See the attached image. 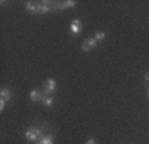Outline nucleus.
<instances>
[{
	"instance_id": "nucleus-16",
	"label": "nucleus",
	"mask_w": 149,
	"mask_h": 144,
	"mask_svg": "<svg viewBox=\"0 0 149 144\" xmlns=\"http://www.w3.org/2000/svg\"><path fill=\"white\" fill-rule=\"evenodd\" d=\"M148 95H149V91H148Z\"/></svg>"
},
{
	"instance_id": "nucleus-15",
	"label": "nucleus",
	"mask_w": 149,
	"mask_h": 144,
	"mask_svg": "<svg viewBox=\"0 0 149 144\" xmlns=\"http://www.w3.org/2000/svg\"><path fill=\"white\" fill-rule=\"evenodd\" d=\"M145 79H148V80H149V73H146V75H145Z\"/></svg>"
},
{
	"instance_id": "nucleus-9",
	"label": "nucleus",
	"mask_w": 149,
	"mask_h": 144,
	"mask_svg": "<svg viewBox=\"0 0 149 144\" xmlns=\"http://www.w3.org/2000/svg\"><path fill=\"white\" fill-rule=\"evenodd\" d=\"M51 10V7L48 6V3H41L39 4V13H45Z\"/></svg>"
},
{
	"instance_id": "nucleus-1",
	"label": "nucleus",
	"mask_w": 149,
	"mask_h": 144,
	"mask_svg": "<svg viewBox=\"0 0 149 144\" xmlns=\"http://www.w3.org/2000/svg\"><path fill=\"white\" fill-rule=\"evenodd\" d=\"M25 139L29 141H35L37 139H41L43 138V134H41V129L40 128H36V127H32V128L27 129L24 134Z\"/></svg>"
},
{
	"instance_id": "nucleus-11",
	"label": "nucleus",
	"mask_w": 149,
	"mask_h": 144,
	"mask_svg": "<svg viewBox=\"0 0 149 144\" xmlns=\"http://www.w3.org/2000/svg\"><path fill=\"white\" fill-rule=\"evenodd\" d=\"M43 104L45 107H51L53 104V99L51 96H47V97H44V100H43Z\"/></svg>"
},
{
	"instance_id": "nucleus-13",
	"label": "nucleus",
	"mask_w": 149,
	"mask_h": 144,
	"mask_svg": "<svg viewBox=\"0 0 149 144\" xmlns=\"http://www.w3.org/2000/svg\"><path fill=\"white\" fill-rule=\"evenodd\" d=\"M6 108V100L4 99H0V111H3Z\"/></svg>"
},
{
	"instance_id": "nucleus-10",
	"label": "nucleus",
	"mask_w": 149,
	"mask_h": 144,
	"mask_svg": "<svg viewBox=\"0 0 149 144\" xmlns=\"http://www.w3.org/2000/svg\"><path fill=\"white\" fill-rule=\"evenodd\" d=\"M76 6V3H74L73 0H68V1H64V3L60 6V8H63V10H65V8H72V7Z\"/></svg>"
},
{
	"instance_id": "nucleus-12",
	"label": "nucleus",
	"mask_w": 149,
	"mask_h": 144,
	"mask_svg": "<svg viewBox=\"0 0 149 144\" xmlns=\"http://www.w3.org/2000/svg\"><path fill=\"white\" fill-rule=\"evenodd\" d=\"M104 38H105V34H104V32H97V34L95 35V39H96V41L104 40Z\"/></svg>"
},
{
	"instance_id": "nucleus-3",
	"label": "nucleus",
	"mask_w": 149,
	"mask_h": 144,
	"mask_svg": "<svg viewBox=\"0 0 149 144\" xmlns=\"http://www.w3.org/2000/svg\"><path fill=\"white\" fill-rule=\"evenodd\" d=\"M81 29H83V25H81V22L80 20H73V22L71 23V31H72V34H74V35H79L81 32Z\"/></svg>"
},
{
	"instance_id": "nucleus-14",
	"label": "nucleus",
	"mask_w": 149,
	"mask_h": 144,
	"mask_svg": "<svg viewBox=\"0 0 149 144\" xmlns=\"http://www.w3.org/2000/svg\"><path fill=\"white\" fill-rule=\"evenodd\" d=\"M87 144H95V140H93V139H89V140L87 141Z\"/></svg>"
},
{
	"instance_id": "nucleus-8",
	"label": "nucleus",
	"mask_w": 149,
	"mask_h": 144,
	"mask_svg": "<svg viewBox=\"0 0 149 144\" xmlns=\"http://www.w3.org/2000/svg\"><path fill=\"white\" fill-rule=\"evenodd\" d=\"M9 97H11V92H9V89H7V88H3V89L0 91V99H4L6 101H8Z\"/></svg>"
},
{
	"instance_id": "nucleus-7",
	"label": "nucleus",
	"mask_w": 149,
	"mask_h": 144,
	"mask_svg": "<svg viewBox=\"0 0 149 144\" xmlns=\"http://www.w3.org/2000/svg\"><path fill=\"white\" fill-rule=\"evenodd\" d=\"M37 144H53V136H52V135L43 136L40 140L37 141Z\"/></svg>"
},
{
	"instance_id": "nucleus-6",
	"label": "nucleus",
	"mask_w": 149,
	"mask_h": 144,
	"mask_svg": "<svg viewBox=\"0 0 149 144\" xmlns=\"http://www.w3.org/2000/svg\"><path fill=\"white\" fill-rule=\"evenodd\" d=\"M25 10L28 12H39V4L28 1V3H25Z\"/></svg>"
},
{
	"instance_id": "nucleus-2",
	"label": "nucleus",
	"mask_w": 149,
	"mask_h": 144,
	"mask_svg": "<svg viewBox=\"0 0 149 144\" xmlns=\"http://www.w3.org/2000/svg\"><path fill=\"white\" fill-rule=\"evenodd\" d=\"M56 80L55 79H48L45 82V85H44V92H45L47 95H51V94H53L55 92V89H56Z\"/></svg>"
},
{
	"instance_id": "nucleus-5",
	"label": "nucleus",
	"mask_w": 149,
	"mask_h": 144,
	"mask_svg": "<svg viewBox=\"0 0 149 144\" xmlns=\"http://www.w3.org/2000/svg\"><path fill=\"white\" fill-rule=\"evenodd\" d=\"M29 97H31V100L33 101V103H36V101H43L44 100V96L39 91H37V89H32L31 94H29Z\"/></svg>"
},
{
	"instance_id": "nucleus-4",
	"label": "nucleus",
	"mask_w": 149,
	"mask_h": 144,
	"mask_svg": "<svg viewBox=\"0 0 149 144\" xmlns=\"http://www.w3.org/2000/svg\"><path fill=\"white\" fill-rule=\"evenodd\" d=\"M96 39L95 38H92V39H88V40H85L83 43V50L84 51H91L92 48H95L96 47Z\"/></svg>"
}]
</instances>
